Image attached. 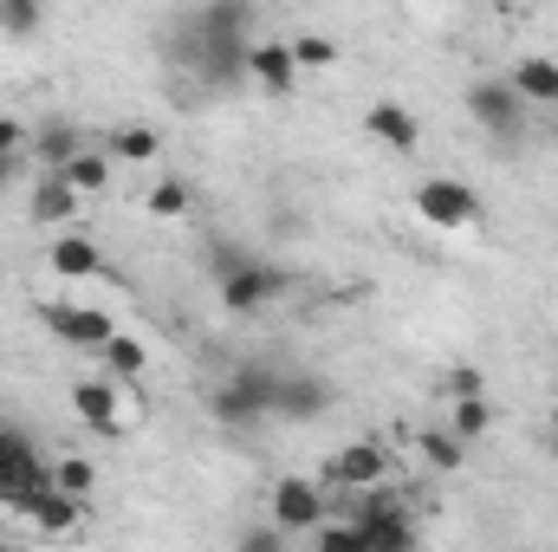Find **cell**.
Returning <instances> with one entry per match:
<instances>
[{
    "label": "cell",
    "mask_w": 558,
    "mask_h": 552,
    "mask_svg": "<svg viewBox=\"0 0 558 552\" xmlns=\"http://www.w3.org/2000/svg\"><path fill=\"white\" fill-rule=\"evenodd\" d=\"M513 85H520V98L526 105H558V59H520L513 65Z\"/></svg>",
    "instance_id": "obj_18"
},
{
    "label": "cell",
    "mask_w": 558,
    "mask_h": 552,
    "mask_svg": "<svg viewBox=\"0 0 558 552\" xmlns=\"http://www.w3.org/2000/svg\"><path fill=\"white\" fill-rule=\"evenodd\" d=\"M364 131L384 143V149H397V156H416V143H422V124L403 111V105H390V98H377V105H371Z\"/></svg>",
    "instance_id": "obj_15"
},
{
    "label": "cell",
    "mask_w": 558,
    "mask_h": 552,
    "mask_svg": "<svg viewBox=\"0 0 558 552\" xmlns=\"http://www.w3.org/2000/svg\"><path fill=\"white\" fill-rule=\"evenodd\" d=\"M416 215L428 228H474L481 221V195L461 176H428L416 189Z\"/></svg>",
    "instance_id": "obj_5"
},
{
    "label": "cell",
    "mask_w": 558,
    "mask_h": 552,
    "mask_svg": "<svg viewBox=\"0 0 558 552\" xmlns=\"http://www.w3.org/2000/svg\"><path fill=\"white\" fill-rule=\"evenodd\" d=\"M105 149H111V163H156L162 137H156L149 124H118V131L105 137Z\"/></svg>",
    "instance_id": "obj_20"
},
{
    "label": "cell",
    "mask_w": 558,
    "mask_h": 552,
    "mask_svg": "<svg viewBox=\"0 0 558 552\" xmlns=\"http://www.w3.org/2000/svg\"><path fill=\"white\" fill-rule=\"evenodd\" d=\"M338 404V384L318 371H279V397H274V422H318Z\"/></svg>",
    "instance_id": "obj_8"
},
{
    "label": "cell",
    "mask_w": 558,
    "mask_h": 552,
    "mask_svg": "<svg viewBox=\"0 0 558 552\" xmlns=\"http://www.w3.org/2000/svg\"><path fill=\"white\" fill-rule=\"evenodd\" d=\"M52 481H59V488H65V494H78V501H85V494H92V481H98V475H92V461H78V455H72V461H59V468H52Z\"/></svg>",
    "instance_id": "obj_28"
},
{
    "label": "cell",
    "mask_w": 558,
    "mask_h": 552,
    "mask_svg": "<svg viewBox=\"0 0 558 552\" xmlns=\"http://www.w3.org/2000/svg\"><path fill=\"white\" fill-rule=\"evenodd\" d=\"M461 442H481L487 429H494V404H487V391H474V397H454V422H448Z\"/></svg>",
    "instance_id": "obj_23"
},
{
    "label": "cell",
    "mask_w": 558,
    "mask_h": 552,
    "mask_svg": "<svg viewBox=\"0 0 558 552\" xmlns=\"http://www.w3.org/2000/svg\"><path fill=\"white\" fill-rule=\"evenodd\" d=\"M553 435H558V404H553Z\"/></svg>",
    "instance_id": "obj_34"
},
{
    "label": "cell",
    "mask_w": 558,
    "mask_h": 552,
    "mask_svg": "<svg viewBox=\"0 0 558 552\" xmlns=\"http://www.w3.org/2000/svg\"><path fill=\"white\" fill-rule=\"evenodd\" d=\"M39 26H46L39 0H0V39H33Z\"/></svg>",
    "instance_id": "obj_25"
},
{
    "label": "cell",
    "mask_w": 558,
    "mask_h": 552,
    "mask_svg": "<svg viewBox=\"0 0 558 552\" xmlns=\"http://www.w3.org/2000/svg\"><path fill=\"white\" fill-rule=\"evenodd\" d=\"M318 547L325 552H364V527L357 520H318Z\"/></svg>",
    "instance_id": "obj_27"
},
{
    "label": "cell",
    "mask_w": 558,
    "mask_h": 552,
    "mask_svg": "<svg viewBox=\"0 0 558 552\" xmlns=\"http://www.w3.org/2000/svg\"><path fill=\"white\" fill-rule=\"evenodd\" d=\"M72 410L85 429L98 435H124V397H118V377H78L72 384Z\"/></svg>",
    "instance_id": "obj_12"
},
{
    "label": "cell",
    "mask_w": 558,
    "mask_h": 552,
    "mask_svg": "<svg viewBox=\"0 0 558 552\" xmlns=\"http://www.w3.org/2000/svg\"><path fill=\"white\" fill-rule=\"evenodd\" d=\"M416 448H422V461H428V468H441V475H454V468L468 461V442H461L454 429H428Z\"/></svg>",
    "instance_id": "obj_24"
},
{
    "label": "cell",
    "mask_w": 558,
    "mask_h": 552,
    "mask_svg": "<svg viewBox=\"0 0 558 552\" xmlns=\"http://www.w3.org/2000/svg\"><path fill=\"white\" fill-rule=\"evenodd\" d=\"M78 149H85V137H78V124H65V118L39 124V131H33V143H26V156H33L39 169H65Z\"/></svg>",
    "instance_id": "obj_17"
},
{
    "label": "cell",
    "mask_w": 558,
    "mask_h": 552,
    "mask_svg": "<svg viewBox=\"0 0 558 552\" xmlns=\"http://www.w3.org/2000/svg\"><path fill=\"white\" fill-rule=\"evenodd\" d=\"M39 481H52V468L39 461V442H33L26 429L0 422V507H13V514H20V501H26Z\"/></svg>",
    "instance_id": "obj_3"
},
{
    "label": "cell",
    "mask_w": 558,
    "mask_h": 552,
    "mask_svg": "<svg viewBox=\"0 0 558 552\" xmlns=\"http://www.w3.org/2000/svg\"><path fill=\"white\" fill-rule=\"evenodd\" d=\"M46 267L59 279H92V274H105V254H98V241H85V235H59L52 248H46Z\"/></svg>",
    "instance_id": "obj_16"
},
{
    "label": "cell",
    "mask_w": 558,
    "mask_h": 552,
    "mask_svg": "<svg viewBox=\"0 0 558 552\" xmlns=\"http://www.w3.org/2000/svg\"><path fill=\"white\" fill-rule=\"evenodd\" d=\"M247 79L260 85V92H299V59H292V39H254L247 46Z\"/></svg>",
    "instance_id": "obj_13"
},
{
    "label": "cell",
    "mask_w": 558,
    "mask_h": 552,
    "mask_svg": "<svg viewBox=\"0 0 558 552\" xmlns=\"http://www.w3.org/2000/svg\"><path fill=\"white\" fill-rule=\"evenodd\" d=\"M247 46H254V0H202L169 20V59L195 72L208 92L247 79Z\"/></svg>",
    "instance_id": "obj_1"
},
{
    "label": "cell",
    "mask_w": 558,
    "mask_h": 552,
    "mask_svg": "<svg viewBox=\"0 0 558 552\" xmlns=\"http://www.w3.org/2000/svg\"><path fill=\"white\" fill-rule=\"evenodd\" d=\"M65 176H72V189H78V195L105 189V182H111V149H92V143H85V149L65 163Z\"/></svg>",
    "instance_id": "obj_22"
},
{
    "label": "cell",
    "mask_w": 558,
    "mask_h": 552,
    "mask_svg": "<svg viewBox=\"0 0 558 552\" xmlns=\"http://www.w3.org/2000/svg\"><path fill=\"white\" fill-rule=\"evenodd\" d=\"M215 292H221V305L228 312H260V305H274L279 292H286V274H279L274 261H247V267H234V274L215 279Z\"/></svg>",
    "instance_id": "obj_10"
},
{
    "label": "cell",
    "mask_w": 558,
    "mask_h": 552,
    "mask_svg": "<svg viewBox=\"0 0 558 552\" xmlns=\"http://www.w3.org/2000/svg\"><path fill=\"white\" fill-rule=\"evenodd\" d=\"M189 202H195L189 176H162V182H149V195H143V208H149L156 221H175V215H189Z\"/></svg>",
    "instance_id": "obj_21"
},
{
    "label": "cell",
    "mask_w": 558,
    "mask_h": 552,
    "mask_svg": "<svg viewBox=\"0 0 558 552\" xmlns=\"http://www.w3.org/2000/svg\"><path fill=\"white\" fill-rule=\"evenodd\" d=\"M279 371H286V364H241V371H228V377L215 384V397H208L215 422H221V429H260V422H274Z\"/></svg>",
    "instance_id": "obj_2"
},
{
    "label": "cell",
    "mask_w": 558,
    "mask_h": 552,
    "mask_svg": "<svg viewBox=\"0 0 558 552\" xmlns=\"http://www.w3.org/2000/svg\"><path fill=\"white\" fill-rule=\"evenodd\" d=\"M441 391H448V397H474V391H487V377H481L474 364H454V371L441 377Z\"/></svg>",
    "instance_id": "obj_31"
},
{
    "label": "cell",
    "mask_w": 558,
    "mask_h": 552,
    "mask_svg": "<svg viewBox=\"0 0 558 552\" xmlns=\"http://www.w3.org/2000/svg\"><path fill=\"white\" fill-rule=\"evenodd\" d=\"M98 358H105V371L124 384V377H143V364H149V345H143V338H131V332H111Z\"/></svg>",
    "instance_id": "obj_19"
},
{
    "label": "cell",
    "mask_w": 558,
    "mask_h": 552,
    "mask_svg": "<svg viewBox=\"0 0 558 552\" xmlns=\"http://www.w3.org/2000/svg\"><path fill=\"white\" fill-rule=\"evenodd\" d=\"M39 325H46L59 345H72V351H105V338L118 332L111 312H98V305H65V299L39 305Z\"/></svg>",
    "instance_id": "obj_7"
},
{
    "label": "cell",
    "mask_w": 558,
    "mask_h": 552,
    "mask_svg": "<svg viewBox=\"0 0 558 552\" xmlns=\"http://www.w3.org/2000/svg\"><path fill=\"white\" fill-rule=\"evenodd\" d=\"M26 143H33V131L20 118H0V149H26Z\"/></svg>",
    "instance_id": "obj_33"
},
{
    "label": "cell",
    "mask_w": 558,
    "mask_h": 552,
    "mask_svg": "<svg viewBox=\"0 0 558 552\" xmlns=\"http://www.w3.org/2000/svg\"><path fill=\"white\" fill-rule=\"evenodd\" d=\"M384 475H390V448H384L377 435H357V442H344V448L325 461V488H338V494L377 488Z\"/></svg>",
    "instance_id": "obj_6"
},
{
    "label": "cell",
    "mask_w": 558,
    "mask_h": 552,
    "mask_svg": "<svg viewBox=\"0 0 558 552\" xmlns=\"http://www.w3.org/2000/svg\"><path fill=\"white\" fill-rule=\"evenodd\" d=\"M78 189H72V176L65 169H46L33 189H26V215H33V228H72V215H78Z\"/></svg>",
    "instance_id": "obj_11"
},
{
    "label": "cell",
    "mask_w": 558,
    "mask_h": 552,
    "mask_svg": "<svg viewBox=\"0 0 558 552\" xmlns=\"http://www.w3.org/2000/svg\"><path fill=\"white\" fill-rule=\"evenodd\" d=\"M20 520H33L39 533H72V527H78V494H65L59 481H39V488L20 501Z\"/></svg>",
    "instance_id": "obj_14"
},
{
    "label": "cell",
    "mask_w": 558,
    "mask_h": 552,
    "mask_svg": "<svg viewBox=\"0 0 558 552\" xmlns=\"http://www.w3.org/2000/svg\"><path fill=\"white\" fill-rule=\"evenodd\" d=\"M331 514V494L305 475H279L274 481V520L286 533H318V520Z\"/></svg>",
    "instance_id": "obj_9"
},
{
    "label": "cell",
    "mask_w": 558,
    "mask_h": 552,
    "mask_svg": "<svg viewBox=\"0 0 558 552\" xmlns=\"http://www.w3.org/2000/svg\"><path fill=\"white\" fill-rule=\"evenodd\" d=\"M468 118H474L487 137L513 143L526 131V98H520L513 79H474V85H468Z\"/></svg>",
    "instance_id": "obj_4"
},
{
    "label": "cell",
    "mask_w": 558,
    "mask_h": 552,
    "mask_svg": "<svg viewBox=\"0 0 558 552\" xmlns=\"http://www.w3.org/2000/svg\"><path fill=\"white\" fill-rule=\"evenodd\" d=\"M26 182V149H0V195Z\"/></svg>",
    "instance_id": "obj_32"
},
{
    "label": "cell",
    "mask_w": 558,
    "mask_h": 552,
    "mask_svg": "<svg viewBox=\"0 0 558 552\" xmlns=\"http://www.w3.org/2000/svg\"><path fill=\"white\" fill-rule=\"evenodd\" d=\"M292 59H299V72H331V65H338V39H325V33H292Z\"/></svg>",
    "instance_id": "obj_26"
},
{
    "label": "cell",
    "mask_w": 558,
    "mask_h": 552,
    "mask_svg": "<svg viewBox=\"0 0 558 552\" xmlns=\"http://www.w3.org/2000/svg\"><path fill=\"white\" fill-rule=\"evenodd\" d=\"M247 261H254V254H247L241 241H215V248H208V274H215V279L234 274V267H247Z\"/></svg>",
    "instance_id": "obj_29"
},
{
    "label": "cell",
    "mask_w": 558,
    "mask_h": 552,
    "mask_svg": "<svg viewBox=\"0 0 558 552\" xmlns=\"http://www.w3.org/2000/svg\"><path fill=\"white\" fill-rule=\"evenodd\" d=\"M234 547H241V552H279V547H286V527H279V520H274V527H247Z\"/></svg>",
    "instance_id": "obj_30"
}]
</instances>
